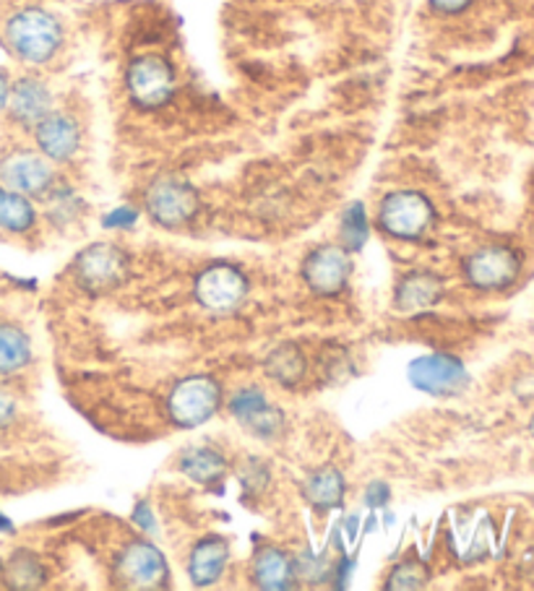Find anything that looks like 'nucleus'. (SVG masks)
<instances>
[{
	"instance_id": "nucleus-22",
	"label": "nucleus",
	"mask_w": 534,
	"mask_h": 591,
	"mask_svg": "<svg viewBox=\"0 0 534 591\" xmlns=\"http://www.w3.org/2000/svg\"><path fill=\"white\" fill-rule=\"evenodd\" d=\"M38 225V208L24 193L0 185V229L11 235H24Z\"/></svg>"
},
{
	"instance_id": "nucleus-27",
	"label": "nucleus",
	"mask_w": 534,
	"mask_h": 591,
	"mask_svg": "<svg viewBox=\"0 0 534 591\" xmlns=\"http://www.w3.org/2000/svg\"><path fill=\"white\" fill-rule=\"evenodd\" d=\"M331 571H334V566H331L329 558H323V555H313L310 550H306L300 558H295V576H298V581H310V583L329 581Z\"/></svg>"
},
{
	"instance_id": "nucleus-25",
	"label": "nucleus",
	"mask_w": 534,
	"mask_h": 591,
	"mask_svg": "<svg viewBox=\"0 0 534 591\" xmlns=\"http://www.w3.org/2000/svg\"><path fill=\"white\" fill-rule=\"evenodd\" d=\"M371 237V222H367L365 206L355 201V204L348 206V212L342 216V248L344 250H360Z\"/></svg>"
},
{
	"instance_id": "nucleus-4",
	"label": "nucleus",
	"mask_w": 534,
	"mask_h": 591,
	"mask_svg": "<svg viewBox=\"0 0 534 591\" xmlns=\"http://www.w3.org/2000/svg\"><path fill=\"white\" fill-rule=\"evenodd\" d=\"M222 386L212 376H188L172 386L168 415L178 428H199L220 412Z\"/></svg>"
},
{
	"instance_id": "nucleus-9",
	"label": "nucleus",
	"mask_w": 534,
	"mask_h": 591,
	"mask_svg": "<svg viewBox=\"0 0 534 591\" xmlns=\"http://www.w3.org/2000/svg\"><path fill=\"white\" fill-rule=\"evenodd\" d=\"M350 250H344L342 245H319L302 261V279L308 290L321 298H334L342 292L350 282Z\"/></svg>"
},
{
	"instance_id": "nucleus-36",
	"label": "nucleus",
	"mask_w": 534,
	"mask_h": 591,
	"mask_svg": "<svg viewBox=\"0 0 534 591\" xmlns=\"http://www.w3.org/2000/svg\"><path fill=\"white\" fill-rule=\"evenodd\" d=\"M530 432L534 436V417H532V422H530Z\"/></svg>"
},
{
	"instance_id": "nucleus-8",
	"label": "nucleus",
	"mask_w": 534,
	"mask_h": 591,
	"mask_svg": "<svg viewBox=\"0 0 534 591\" xmlns=\"http://www.w3.org/2000/svg\"><path fill=\"white\" fill-rule=\"evenodd\" d=\"M0 183L24 196H45L55 185L53 162L40 151L17 149L0 160Z\"/></svg>"
},
{
	"instance_id": "nucleus-32",
	"label": "nucleus",
	"mask_w": 534,
	"mask_h": 591,
	"mask_svg": "<svg viewBox=\"0 0 534 591\" xmlns=\"http://www.w3.org/2000/svg\"><path fill=\"white\" fill-rule=\"evenodd\" d=\"M134 522L139 529L143 531V535H154L157 531V522H154V514H151L147 503H141V506H136L134 511Z\"/></svg>"
},
{
	"instance_id": "nucleus-16",
	"label": "nucleus",
	"mask_w": 534,
	"mask_h": 591,
	"mask_svg": "<svg viewBox=\"0 0 534 591\" xmlns=\"http://www.w3.org/2000/svg\"><path fill=\"white\" fill-rule=\"evenodd\" d=\"M444 298V282L441 277L430 271H413L396 284L394 305L402 313H423L432 305H438V300Z\"/></svg>"
},
{
	"instance_id": "nucleus-21",
	"label": "nucleus",
	"mask_w": 534,
	"mask_h": 591,
	"mask_svg": "<svg viewBox=\"0 0 534 591\" xmlns=\"http://www.w3.org/2000/svg\"><path fill=\"white\" fill-rule=\"evenodd\" d=\"M344 487L348 485H344L342 472L334 470V466H321L319 472L310 474L302 493H306V501L313 508L331 511L344 503Z\"/></svg>"
},
{
	"instance_id": "nucleus-18",
	"label": "nucleus",
	"mask_w": 534,
	"mask_h": 591,
	"mask_svg": "<svg viewBox=\"0 0 534 591\" xmlns=\"http://www.w3.org/2000/svg\"><path fill=\"white\" fill-rule=\"evenodd\" d=\"M254 581L258 589L285 591L298 587V576H295V558H290L279 547H264L254 560Z\"/></svg>"
},
{
	"instance_id": "nucleus-2",
	"label": "nucleus",
	"mask_w": 534,
	"mask_h": 591,
	"mask_svg": "<svg viewBox=\"0 0 534 591\" xmlns=\"http://www.w3.org/2000/svg\"><path fill=\"white\" fill-rule=\"evenodd\" d=\"M175 68L162 55L134 57L126 71L128 97L141 110H160L175 97Z\"/></svg>"
},
{
	"instance_id": "nucleus-12",
	"label": "nucleus",
	"mask_w": 534,
	"mask_h": 591,
	"mask_svg": "<svg viewBox=\"0 0 534 591\" xmlns=\"http://www.w3.org/2000/svg\"><path fill=\"white\" fill-rule=\"evenodd\" d=\"M118 576L131 589H160L162 583H168L170 571L168 560L154 545L136 539L118 555Z\"/></svg>"
},
{
	"instance_id": "nucleus-28",
	"label": "nucleus",
	"mask_w": 534,
	"mask_h": 591,
	"mask_svg": "<svg viewBox=\"0 0 534 591\" xmlns=\"http://www.w3.org/2000/svg\"><path fill=\"white\" fill-rule=\"evenodd\" d=\"M425 579H428V573H425L423 563H417V560H404V563H399L392 573H388L386 589H420Z\"/></svg>"
},
{
	"instance_id": "nucleus-20",
	"label": "nucleus",
	"mask_w": 534,
	"mask_h": 591,
	"mask_svg": "<svg viewBox=\"0 0 534 591\" xmlns=\"http://www.w3.org/2000/svg\"><path fill=\"white\" fill-rule=\"evenodd\" d=\"M32 363V342L17 323H0V378L17 376Z\"/></svg>"
},
{
	"instance_id": "nucleus-23",
	"label": "nucleus",
	"mask_w": 534,
	"mask_h": 591,
	"mask_svg": "<svg viewBox=\"0 0 534 591\" xmlns=\"http://www.w3.org/2000/svg\"><path fill=\"white\" fill-rule=\"evenodd\" d=\"M266 370H269V376L277 380V384L295 386L302 376H306L308 363H306V355H302L298 347H292V344H281V347L274 350L269 359H266Z\"/></svg>"
},
{
	"instance_id": "nucleus-24",
	"label": "nucleus",
	"mask_w": 534,
	"mask_h": 591,
	"mask_svg": "<svg viewBox=\"0 0 534 591\" xmlns=\"http://www.w3.org/2000/svg\"><path fill=\"white\" fill-rule=\"evenodd\" d=\"M3 579L13 589H34L45 581V568H42L38 555L19 550L6 560Z\"/></svg>"
},
{
	"instance_id": "nucleus-19",
	"label": "nucleus",
	"mask_w": 534,
	"mask_h": 591,
	"mask_svg": "<svg viewBox=\"0 0 534 591\" xmlns=\"http://www.w3.org/2000/svg\"><path fill=\"white\" fill-rule=\"evenodd\" d=\"M180 472L188 480L199 482V485L212 487L225 480L227 459L220 451L209 449V445H191V449L180 453Z\"/></svg>"
},
{
	"instance_id": "nucleus-33",
	"label": "nucleus",
	"mask_w": 534,
	"mask_h": 591,
	"mask_svg": "<svg viewBox=\"0 0 534 591\" xmlns=\"http://www.w3.org/2000/svg\"><path fill=\"white\" fill-rule=\"evenodd\" d=\"M430 9L438 13H446V17H453V13L467 11L472 6V0H428Z\"/></svg>"
},
{
	"instance_id": "nucleus-7",
	"label": "nucleus",
	"mask_w": 534,
	"mask_h": 591,
	"mask_svg": "<svg viewBox=\"0 0 534 591\" xmlns=\"http://www.w3.org/2000/svg\"><path fill=\"white\" fill-rule=\"evenodd\" d=\"M248 277H245L237 266L229 264L209 266V269L199 273L196 282H193V294H196L199 305L216 315L235 313V310L248 300Z\"/></svg>"
},
{
	"instance_id": "nucleus-1",
	"label": "nucleus",
	"mask_w": 534,
	"mask_h": 591,
	"mask_svg": "<svg viewBox=\"0 0 534 591\" xmlns=\"http://www.w3.org/2000/svg\"><path fill=\"white\" fill-rule=\"evenodd\" d=\"M6 42L21 63L45 66L63 45V26L50 11L26 6L6 21Z\"/></svg>"
},
{
	"instance_id": "nucleus-34",
	"label": "nucleus",
	"mask_w": 534,
	"mask_h": 591,
	"mask_svg": "<svg viewBox=\"0 0 534 591\" xmlns=\"http://www.w3.org/2000/svg\"><path fill=\"white\" fill-rule=\"evenodd\" d=\"M9 95H11L9 74H6L3 68H0V112H3L6 105H9Z\"/></svg>"
},
{
	"instance_id": "nucleus-10",
	"label": "nucleus",
	"mask_w": 534,
	"mask_h": 591,
	"mask_svg": "<svg viewBox=\"0 0 534 591\" xmlns=\"http://www.w3.org/2000/svg\"><path fill=\"white\" fill-rule=\"evenodd\" d=\"M409 384L430 396H457L469 386V373L461 359L451 355H425L409 365Z\"/></svg>"
},
{
	"instance_id": "nucleus-31",
	"label": "nucleus",
	"mask_w": 534,
	"mask_h": 591,
	"mask_svg": "<svg viewBox=\"0 0 534 591\" xmlns=\"http://www.w3.org/2000/svg\"><path fill=\"white\" fill-rule=\"evenodd\" d=\"M13 420H17V399L0 388V430L9 428Z\"/></svg>"
},
{
	"instance_id": "nucleus-15",
	"label": "nucleus",
	"mask_w": 534,
	"mask_h": 591,
	"mask_svg": "<svg viewBox=\"0 0 534 591\" xmlns=\"http://www.w3.org/2000/svg\"><path fill=\"white\" fill-rule=\"evenodd\" d=\"M6 110L11 112L13 122H19L21 128L38 126L40 120H45L53 112V92L42 78L24 76L17 84H11V95Z\"/></svg>"
},
{
	"instance_id": "nucleus-5",
	"label": "nucleus",
	"mask_w": 534,
	"mask_h": 591,
	"mask_svg": "<svg viewBox=\"0 0 534 591\" xmlns=\"http://www.w3.org/2000/svg\"><path fill=\"white\" fill-rule=\"evenodd\" d=\"M149 219L154 225L175 229L183 227L199 212V193L191 183L175 175H162L149 185L147 196H143Z\"/></svg>"
},
{
	"instance_id": "nucleus-6",
	"label": "nucleus",
	"mask_w": 534,
	"mask_h": 591,
	"mask_svg": "<svg viewBox=\"0 0 534 591\" xmlns=\"http://www.w3.org/2000/svg\"><path fill=\"white\" fill-rule=\"evenodd\" d=\"M464 279L480 292L509 290L522 273V256L511 245H482L464 258Z\"/></svg>"
},
{
	"instance_id": "nucleus-14",
	"label": "nucleus",
	"mask_w": 534,
	"mask_h": 591,
	"mask_svg": "<svg viewBox=\"0 0 534 591\" xmlns=\"http://www.w3.org/2000/svg\"><path fill=\"white\" fill-rule=\"evenodd\" d=\"M34 141H38L40 154H45L50 162L66 164L82 149V128H78L76 118L53 110L34 126Z\"/></svg>"
},
{
	"instance_id": "nucleus-13",
	"label": "nucleus",
	"mask_w": 534,
	"mask_h": 591,
	"mask_svg": "<svg viewBox=\"0 0 534 591\" xmlns=\"http://www.w3.org/2000/svg\"><path fill=\"white\" fill-rule=\"evenodd\" d=\"M229 415L261 441H271L285 432V415L266 399L261 388H241L229 399Z\"/></svg>"
},
{
	"instance_id": "nucleus-17",
	"label": "nucleus",
	"mask_w": 534,
	"mask_h": 591,
	"mask_svg": "<svg viewBox=\"0 0 534 591\" xmlns=\"http://www.w3.org/2000/svg\"><path fill=\"white\" fill-rule=\"evenodd\" d=\"M229 563V545L222 537H206L191 550L188 558V576L196 587H212L222 579Z\"/></svg>"
},
{
	"instance_id": "nucleus-3",
	"label": "nucleus",
	"mask_w": 534,
	"mask_h": 591,
	"mask_svg": "<svg viewBox=\"0 0 534 591\" xmlns=\"http://www.w3.org/2000/svg\"><path fill=\"white\" fill-rule=\"evenodd\" d=\"M436 212L428 196L417 191H394L381 201L378 225L396 240H420L432 227Z\"/></svg>"
},
{
	"instance_id": "nucleus-11",
	"label": "nucleus",
	"mask_w": 534,
	"mask_h": 591,
	"mask_svg": "<svg viewBox=\"0 0 534 591\" xmlns=\"http://www.w3.org/2000/svg\"><path fill=\"white\" fill-rule=\"evenodd\" d=\"M128 256L113 243H94L76 258V279L86 290H113L128 273Z\"/></svg>"
},
{
	"instance_id": "nucleus-30",
	"label": "nucleus",
	"mask_w": 534,
	"mask_h": 591,
	"mask_svg": "<svg viewBox=\"0 0 534 591\" xmlns=\"http://www.w3.org/2000/svg\"><path fill=\"white\" fill-rule=\"evenodd\" d=\"M388 497H392V490H388L386 482H371V485L365 487V503L371 508L386 506Z\"/></svg>"
},
{
	"instance_id": "nucleus-29",
	"label": "nucleus",
	"mask_w": 534,
	"mask_h": 591,
	"mask_svg": "<svg viewBox=\"0 0 534 591\" xmlns=\"http://www.w3.org/2000/svg\"><path fill=\"white\" fill-rule=\"evenodd\" d=\"M136 222H139V212H136V208L128 206V204L115 206L113 212L105 216L107 229H131Z\"/></svg>"
},
{
	"instance_id": "nucleus-26",
	"label": "nucleus",
	"mask_w": 534,
	"mask_h": 591,
	"mask_svg": "<svg viewBox=\"0 0 534 591\" xmlns=\"http://www.w3.org/2000/svg\"><path fill=\"white\" fill-rule=\"evenodd\" d=\"M45 196H47V212L57 225L76 219L78 212H82V198L76 196V191L71 189V185H57L55 180V185L45 193Z\"/></svg>"
},
{
	"instance_id": "nucleus-35",
	"label": "nucleus",
	"mask_w": 534,
	"mask_h": 591,
	"mask_svg": "<svg viewBox=\"0 0 534 591\" xmlns=\"http://www.w3.org/2000/svg\"><path fill=\"white\" fill-rule=\"evenodd\" d=\"M11 529H13V524L3 514H0V531H11Z\"/></svg>"
}]
</instances>
